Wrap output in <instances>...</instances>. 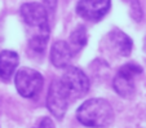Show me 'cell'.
<instances>
[{"label": "cell", "instance_id": "cell-9", "mask_svg": "<svg viewBox=\"0 0 146 128\" xmlns=\"http://www.w3.org/2000/svg\"><path fill=\"white\" fill-rule=\"evenodd\" d=\"M72 57V50L70 48L69 43L58 40L53 44L52 49H50V61H52L53 66L58 67V69H64L67 67L71 61Z\"/></svg>", "mask_w": 146, "mask_h": 128}, {"label": "cell", "instance_id": "cell-6", "mask_svg": "<svg viewBox=\"0 0 146 128\" xmlns=\"http://www.w3.org/2000/svg\"><path fill=\"white\" fill-rule=\"evenodd\" d=\"M70 100L65 92L60 80H53L50 83L47 97V107L57 119H62L66 114Z\"/></svg>", "mask_w": 146, "mask_h": 128}, {"label": "cell", "instance_id": "cell-1", "mask_svg": "<svg viewBox=\"0 0 146 128\" xmlns=\"http://www.w3.org/2000/svg\"><path fill=\"white\" fill-rule=\"evenodd\" d=\"M19 13L29 31V45L36 53H43L49 40V16L44 5L26 3L19 8Z\"/></svg>", "mask_w": 146, "mask_h": 128}, {"label": "cell", "instance_id": "cell-10", "mask_svg": "<svg viewBox=\"0 0 146 128\" xmlns=\"http://www.w3.org/2000/svg\"><path fill=\"white\" fill-rule=\"evenodd\" d=\"M19 62V57L14 50L0 52V79L4 82L11 80Z\"/></svg>", "mask_w": 146, "mask_h": 128}, {"label": "cell", "instance_id": "cell-4", "mask_svg": "<svg viewBox=\"0 0 146 128\" xmlns=\"http://www.w3.org/2000/svg\"><path fill=\"white\" fill-rule=\"evenodd\" d=\"M43 84H44L43 75L30 67H22L17 71L14 76V86H16L17 92L26 98L35 97L41 91Z\"/></svg>", "mask_w": 146, "mask_h": 128}, {"label": "cell", "instance_id": "cell-2", "mask_svg": "<svg viewBox=\"0 0 146 128\" xmlns=\"http://www.w3.org/2000/svg\"><path fill=\"white\" fill-rule=\"evenodd\" d=\"M114 110L104 98H91L83 102L76 111V119L86 127L106 128L114 122Z\"/></svg>", "mask_w": 146, "mask_h": 128}, {"label": "cell", "instance_id": "cell-11", "mask_svg": "<svg viewBox=\"0 0 146 128\" xmlns=\"http://www.w3.org/2000/svg\"><path fill=\"white\" fill-rule=\"evenodd\" d=\"M87 40H88V35H87V30L84 26H78L70 35L69 45L72 50V54L78 53L82 50L83 48L87 45Z\"/></svg>", "mask_w": 146, "mask_h": 128}, {"label": "cell", "instance_id": "cell-12", "mask_svg": "<svg viewBox=\"0 0 146 128\" xmlns=\"http://www.w3.org/2000/svg\"><path fill=\"white\" fill-rule=\"evenodd\" d=\"M43 5H44L48 16H50V14L54 13L56 8H57V0H44V4H43Z\"/></svg>", "mask_w": 146, "mask_h": 128}, {"label": "cell", "instance_id": "cell-7", "mask_svg": "<svg viewBox=\"0 0 146 128\" xmlns=\"http://www.w3.org/2000/svg\"><path fill=\"white\" fill-rule=\"evenodd\" d=\"M111 0H80L76 5V13L82 18L91 22H97L108 14Z\"/></svg>", "mask_w": 146, "mask_h": 128}, {"label": "cell", "instance_id": "cell-8", "mask_svg": "<svg viewBox=\"0 0 146 128\" xmlns=\"http://www.w3.org/2000/svg\"><path fill=\"white\" fill-rule=\"evenodd\" d=\"M108 43L111 50L120 57H128L132 52L133 42L125 32L120 31L119 29L110 31L108 35Z\"/></svg>", "mask_w": 146, "mask_h": 128}, {"label": "cell", "instance_id": "cell-3", "mask_svg": "<svg viewBox=\"0 0 146 128\" xmlns=\"http://www.w3.org/2000/svg\"><path fill=\"white\" fill-rule=\"evenodd\" d=\"M70 102L79 100L89 91V79L80 69L70 66L65 70L64 75L60 79Z\"/></svg>", "mask_w": 146, "mask_h": 128}, {"label": "cell", "instance_id": "cell-5", "mask_svg": "<svg viewBox=\"0 0 146 128\" xmlns=\"http://www.w3.org/2000/svg\"><path fill=\"white\" fill-rule=\"evenodd\" d=\"M142 72V67L137 64L123 65L114 76L113 87L114 91L123 98H129L135 95L136 86L135 78Z\"/></svg>", "mask_w": 146, "mask_h": 128}, {"label": "cell", "instance_id": "cell-13", "mask_svg": "<svg viewBox=\"0 0 146 128\" xmlns=\"http://www.w3.org/2000/svg\"><path fill=\"white\" fill-rule=\"evenodd\" d=\"M34 128H54V123L50 118H43Z\"/></svg>", "mask_w": 146, "mask_h": 128}]
</instances>
